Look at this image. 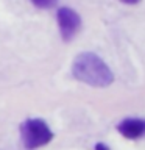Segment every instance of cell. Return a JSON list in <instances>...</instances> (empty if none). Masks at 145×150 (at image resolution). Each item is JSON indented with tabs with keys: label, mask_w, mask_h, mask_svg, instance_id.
Instances as JSON below:
<instances>
[{
	"label": "cell",
	"mask_w": 145,
	"mask_h": 150,
	"mask_svg": "<svg viewBox=\"0 0 145 150\" xmlns=\"http://www.w3.org/2000/svg\"><path fill=\"white\" fill-rule=\"evenodd\" d=\"M95 150H109V147L103 142H98V144H95Z\"/></svg>",
	"instance_id": "6"
},
{
	"label": "cell",
	"mask_w": 145,
	"mask_h": 150,
	"mask_svg": "<svg viewBox=\"0 0 145 150\" xmlns=\"http://www.w3.org/2000/svg\"><path fill=\"white\" fill-rule=\"evenodd\" d=\"M31 2H33V5H34V6H37V8H44V9H47V8L55 6L58 0H31Z\"/></svg>",
	"instance_id": "5"
},
{
	"label": "cell",
	"mask_w": 145,
	"mask_h": 150,
	"mask_svg": "<svg viewBox=\"0 0 145 150\" xmlns=\"http://www.w3.org/2000/svg\"><path fill=\"white\" fill-rule=\"evenodd\" d=\"M117 131L126 139H139L145 136V119L128 117L117 125Z\"/></svg>",
	"instance_id": "4"
},
{
	"label": "cell",
	"mask_w": 145,
	"mask_h": 150,
	"mask_svg": "<svg viewBox=\"0 0 145 150\" xmlns=\"http://www.w3.org/2000/svg\"><path fill=\"white\" fill-rule=\"evenodd\" d=\"M72 74L77 80L94 88H106L114 81L108 64L92 52H83L73 59Z\"/></svg>",
	"instance_id": "1"
},
{
	"label": "cell",
	"mask_w": 145,
	"mask_h": 150,
	"mask_svg": "<svg viewBox=\"0 0 145 150\" xmlns=\"http://www.w3.org/2000/svg\"><path fill=\"white\" fill-rule=\"evenodd\" d=\"M120 2H123L126 5H136V3H139L140 0H120Z\"/></svg>",
	"instance_id": "7"
},
{
	"label": "cell",
	"mask_w": 145,
	"mask_h": 150,
	"mask_svg": "<svg viewBox=\"0 0 145 150\" xmlns=\"http://www.w3.org/2000/svg\"><path fill=\"white\" fill-rule=\"evenodd\" d=\"M56 16H58V25H59L61 36H63V39L65 42H69L78 33L80 25H81V19H80L77 11H73L72 8H65V6L59 8Z\"/></svg>",
	"instance_id": "3"
},
{
	"label": "cell",
	"mask_w": 145,
	"mask_h": 150,
	"mask_svg": "<svg viewBox=\"0 0 145 150\" xmlns=\"http://www.w3.org/2000/svg\"><path fill=\"white\" fill-rule=\"evenodd\" d=\"M20 136L23 147L27 150H36L44 147L53 139L50 127L42 119H27L20 125Z\"/></svg>",
	"instance_id": "2"
}]
</instances>
